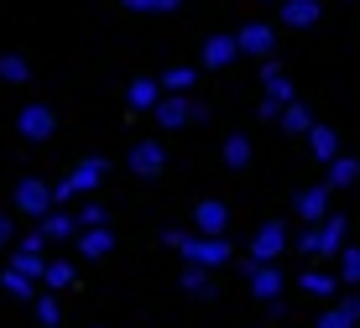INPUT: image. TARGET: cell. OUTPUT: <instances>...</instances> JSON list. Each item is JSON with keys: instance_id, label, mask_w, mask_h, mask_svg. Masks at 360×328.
Returning <instances> with one entry per match:
<instances>
[{"instance_id": "obj_1", "label": "cell", "mask_w": 360, "mask_h": 328, "mask_svg": "<svg viewBox=\"0 0 360 328\" xmlns=\"http://www.w3.org/2000/svg\"><path fill=\"white\" fill-rule=\"evenodd\" d=\"M162 245H172L188 266H204V271H214V266H230V240L225 235H183V230H162Z\"/></svg>"}, {"instance_id": "obj_2", "label": "cell", "mask_w": 360, "mask_h": 328, "mask_svg": "<svg viewBox=\"0 0 360 328\" xmlns=\"http://www.w3.org/2000/svg\"><path fill=\"white\" fill-rule=\"evenodd\" d=\"M345 245H350V219L345 214H329L324 224H308L292 240V250H303V256H345Z\"/></svg>"}, {"instance_id": "obj_3", "label": "cell", "mask_w": 360, "mask_h": 328, "mask_svg": "<svg viewBox=\"0 0 360 328\" xmlns=\"http://www.w3.org/2000/svg\"><path fill=\"white\" fill-rule=\"evenodd\" d=\"M105 172H110V162H105V157H84V162L68 172L63 183H53V193H58V209H63V204H73L79 193H94V188L105 183Z\"/></svg>"}, {"instance_id": "obj_4", "label": "cell", "mask_w": 360, "mask_h": 328, "mask_svg": "<svg viewBox=\"0 0 360 328\" xmlns=\"http://www.w3.org/2000/svg\"><path fill=\"white\" fill-rule=\"evenodd\" d=\"M11 204L27 214V219L42 224L47 214L58 209V193H53V183H42V178H21V183H16V193H11Z\"/></svg>"}, {"instance_id": "obj_5", "label": "cell", "mask_w": 360, "mask_h": 328, "mask_svg": "<svg viewBox=\"0 0 360 328\" xmlns=\"http://www.w3.org/2000/svg\"><path fill=\"white\" fill-rule=\"evenodd\" d=\"M282 250H292L288 224H282V219H266L262 230L251 235V261H256V266H277V256H282Z\"/></svg>"}, {"instance_id": "obj_6", "label": "cell", "mask_w": 360, "mask_h": 328, "mask_svg": "<svg viewBox=\"0 0 360 328\" xmlns=\"http://www.w3.org/2000/svg\"><path fill=\"white\" fill-rule=\"evenodd\" d=\"M53 131H58V115L47 105H21L16 110V136H21V141L42 146V141H53Z\"/></svg>"}, {"instance_id": "obj_7", "label": "cell", "mask_w": 360, "mask_h": 328, "mask_svg": "<svg viewBox=\"0 0 360 328\" xmlns=\"http://www.w3.org/2000/svg\"><path fill=\"white\" fill-rule=\"evenodd\" d=\"M329 193H334L329 183H314V188H303V193L292 198V214H297L303 224H324V219H329Z\"/></svg>"}, {"instance_id": "obj_8", "label": "cell", "mask_w": 360, "mask_h": 328, "mask_svg": "<svg viewBox=\"0 0 360 328\" xmlns=\"http://www.w3.org/2000/svg\"><path fill=\"white\" fill-rule=\"evenodd\" d=\"M235 58H240V37H230V32L204 37V47H198V63H204V68H230Z\"/></svg>"}, {"instance_id": "obj_9", "label": "cell", "mask_w": 360, "mask_h": 328, "mask_svg": "<svg viewBox=\"0 0 360 328\" xmlns=\"http://www.w3.org/2000/svg\"><path fill=\"white\" fill-rule=\"evenodd\" d=\"M126 167L136 172V178H157V172L167 167V151H162V141H136V146L126 151Z\"/></svg>"}, {"instance_id": "obj_10", "label": "cell", "mask_w": 360, "mask_h": 328, "mask_svg": "<svg viewBox=\"0 0 360 328\" xmlns=\"http://www.w3.org/2000/svg\"><path fill=\"white\" fill-rule=\"evenodd\" d=\"M235 37H240V53H245V58H262V63H271V47H277V32H271L266 21H245V27L235 32Z\"/></svg>"}, {"instance_id": "obj_11", "label": "cell", "mask_w": 360, "mask_h": 328, "mask_svg": "<svg viewBox=\"0 0 360 328\" xmlns=\"http://www.w3.org/2000/svg\"><path fill=\"white\" fill-rule=\"evenodd\" d=\"M324 21V6L319 0H282V27L288 32H314Z\"/></svg>"}, {"instance_id": "obj_12", "label": "cell", "mask_w": 360, "mask_h": 328, "mask_svg": "<svg viewBox=\"0 0 360 328\" xmlns=\"http://www.w3.org/2000/svg\"><path fill=\"white\" fill-rule=\"evenodd\" d=\"M193 230H198V235H225V230H230V204L204 198V204L193 209Z\"/></svg>"}, {"instance_id": "obj_13", "label": "cell", "mask_w": 360, "mask_h": 328, "mask_svg": "<svg viewBox=\"0 0 360 328\" xmlns=\"http://www.w3.org/2000/svg\"><path fill=\"white\" fill-rule=\"evenodd\" d=\"M303 141H308V151H314V162H324V167L345 157V151H340V131H334V125H324V120H319L314 131L303 136Z\"/></svg>"}, {"instance_id": "obj_14", "label": "cell", "mask_w": 360, "mask_h": 328, "mask_svg": "<svg viewBox=\"0 0 360 328\" xmlns=\"http://www.w3.org/2000/svg\"><path fill=\"white\" fill-rule=\"evenodd\" d=\"M245 282H251V292L271 308V302H282V287H288V276H282V266H256Z\"/></svg>"}, {"instance_id": "obj_15", "label": "cell", "mask_w": 360, "mask_h": 328, "mask_svg": "<svg viewBox=\"0 0 360 328\" xmlns=\"http://www.w3.org/2000/svg\"><path fill=\"white\" fill-rule=\"evenodd\" d=\"M262 89H266V99H271L277 110H288L292 99H297V94H292V79L277 68V63H262Z\"/></svg>"}, {"instance_id": "obj_16", "label": "cell", "mask_w": 360, "mask_h": 328, "mask_svg": "<svg viewBox=\"0 0 360 328\" xmlns=\"http://www.w3.org/2000/svg\"><path fill=\"white\" fill-rule=\"evenodd\" d=\"M126 99H131V110H146V115H157V105L167 99V89H162V79H131Z\"/></svg>"}, {"instance_id": "obj_17", "label": "cell", "mask_w": 360, "mask_h": 328, "mask_svg": "<svg viewBox=\"0 0 360 328\" xmlns=\"http://www.w3.org/2000/svg\"><path fill=\"white\" fill-rule=\"evenodd\" d=\"M292 287H297V292H303V297H319V302H329V297L340 292L345 282H340V276H329V271H314V266H308V271L297 276Z\"/></svg>"}, {"instance_id": "obj_18", "label": "cell", "mask_w": 360, "mask_h": 328, "mask_svg": "<svg viewBox=\"0 0 360 328\" xmlns=\"http://www.w3.org/2000/svg\"><path fill=\"white\" fill-rule=\"evenodd\" d=\"M73 245H79L84 261H105L110 250H115V230H110V224H105V230H79V240H73Z\"/></svg>"}, {"instance_id": "obj_19", "label": "cell", "mask_w": 360, "mask_h": 328, "mask_svg": "<svg viewBox=\"0 0 360 328\" xmlns=\"http://www.w3.org/2000/svg\"><path fill=\"white\" fill-rule=\"evenodd\" d=\"M188 120H193V99L167 94L162 105H157V125H162V131H178V125H188Z\"/></svg>"}, {"instance_id": "obj_20", "label": "cell", "mask_w": 360, "mask_h": 328, "mask_svg": "<svg viewBox=\"0 0 360 328\" xmlns=\"http://www.w3.org/2000/svg\"><path fill=\"white\" fill-rule=\"evenodd\" d=\"M178 287H183V292H188L193 302H209V297L219 292V287H214V276H209L204 266H183V276H178Z\"/></svg>"}, {"instance_id": "obj_21", "label": "cell", "mask_w": 360, "mask_h": 328, "mask_svg": "<svg viewBox=\"0 0 360 328\" xmlns=\"http://www.w3.org/2000/svg\"><path fill=\"white\" fill-rule=\"evenodd\" d=\"M47 240H79V214H68V209H53L42 224H37Z\"/></svg>"}, {"instance_id": "obj_22", "label": "cell", "mask_w": 360, "mask_h": 328, "mask_svg": "<svg viewBox=\"0 0 360 328\" xmlns=\"http://www.w3.org/2000/svg\"><path fill=\"white\" fill-rule=\"evenodd\" d=\"M251 136H240V131H230L225 136V146H219V157H225V167H235V172H240V167H251Z\"/></svg>"}, {"instance_id": "obj_23", "label": "cell", "mask_w": 360, "mask_h": 328, "mask_svg": "<svg viewBox=\"0 0 360 328\" xmlns=\"http://www.w3.org/2000/svg\"><path fill=\"white\" fill-rule=\"evenodd\" d=\"M277 125H282V131H292V136H308V131H314L319 120H314V110H308L303 99H292V105L282 110V120H277Z\"/></svg>"}, {"instance_id": "obj_24", "label": "cell", "mask_w": 360, "mask_h": 328, "mask_svg": "<svg viewBox=\"0 0 360 328\" xmlns=\"http://www.w3.org/2000/svg\"><path fill=\"white\" fill-rule=\"evenodd\" d=\"M193 84H198V68H188V63H178V68L162 73V89H167V94H183V99H188Z\"/></svg>"}, {"instance_id": "obj_25", "label": "cell", "mask_w": 360, "mask_h": 328, "mask_svg": "<svg viewBox=\"0 0 360 328\" xmlns=\"http://www.w3.org/2000/svg\"><path fill=\"white\" fill-rule=\"evenodd\" d=\"M0 84H32V63L21 53H0Z\"/></svg>"}, {"instance_id": "obj_26", "label": "cell", "mask_w": 360, "mask_h": 328, "mask_svg": "<svg viewBox=\"0 0 360 328\" xmlns=\"http://www.w3.org/2000/svg\"><path fill=\"white\" fill-rule=\"evenodd\" d=\"M0 287H6V292L16 297V302H37V282H32V276H21L16 266H6V276H0Z\"/></svg>"}, {"instance_id": "obj_27", "label": "cell", "mask_w": 360, "mask_h": 328, "mask_svg": "<svg viewBox=\"0 0 360 328\" xmlns=\"http://www.w3.org/2000/svg\"><path fill=\"white\" fill-rule=\"evenodd\" d=\"M355 183H360V162L355 157L329 162V188H355Z\"/></svg>"}, {"instance_id": "obj_28", "label": "cell", "mask_w": 360, "mask_h": 328, "mask_svg": "<svg viewBox=\"0 0 360 328\" xmlns=\"http://www.w3.org/2000/svg\"><path fill=\"white\" fill-rule=\"evenodd\" d=\"M73 276H79V271H73V261H47V276H42V282H47V292H68Z\"/></svg>"}, {"instance_id": "obj_29", "label": "cell", "mask_w": 360, "mask_h": 328, "mask_svg": "<svg viewBox=\"0 0 360 328\" xmlns=\"http://www.w3.org/2000/svg\"><path fill=\"white\" fill-rule=\"evenodd\" d=\"M355 323H360V318L345 308V302H334V308H324V313L314 318V328H355Z\"/></svg>"}, {"instance_id": "obj_30", "label": "cell", "mask_w": 360, "mask_h": 328, "mask_svg": "<svg viewBox=\"0 0 360 328\" xmlns=\"http://www.w3.org/2000/svg\"><path fill=\"white\" fill-rule=\"evenodd\" d=\"M11 266H16L21 276H32V282H42V276H47V261L37 256V250H16V256H11Z\"/></svg>"}, {"instance_id": "obj_31", "label": "cell", "mask_w": 360, "mask_h": 328, "mask_svg": "<svg viewBox=\"0 0 360 328\" xmlns=\"http://www.w3.org/2000/svg\"><path fill=\"white\" fill-rule=\"evenodd\" d=\"M32 308H37V323H42V328H58V323H63V308H58V292H42V297L32 302Z\"/></svg>"}, {"instance_id": "obj_32", "label": "cell", "mask_w": 360, "mask_h": 328, "mask_svg": "<svg viewBox=\"0 0 360 328\" xmlns=\"http://www.w3.org/2000/svg\"><path fill=\"white\" fill-rule=\"evenodd\" d=\"M340 282H345V287H360V245H345V256H340Z\"/></svg>"}, {"instance_id": "obj_33", "label": "cell", "mask_w": 360, "mask_h": 328, "mask_svg": "<svg viewBox=\"0 0 360 328\" xmlns=\"http://www.w3.org/2000/svg\"><path fill=\"white\" fill-rule=\"evenodd\" d=\"M120 6H126V11H152V16H172L183 0H120Z\"/></svg>"}, {"instance_id": "obj_34", "label": "cell", "mask_w": 360, "mask_h": 328, "mask_svg": "<svg viewBox=\"0 0 360 328\" xmlns=\"http://www.w3.org/2000/svg\"><path fill=\"white\" fill-rule=\"evenodd\" d=\"M105 224H110L105 204H84V209H79V230H105Z\"/></svg>"}, {"instance_id": "obj_35", "label": "cell", "mask_w": 360, "mask_h": 328, "mask_svg": "<svg viewBox=\"0 0 360 328\" xmlns=\"http://www.w3.org/2000/svg\"><path fill=\"white\" fill-rule=\"evenodd\" d=\"M47 245H53V240H47L42 230H32V235H21V245H16V250H37V256H42Z\"/></svg>"}, {"instance_id": "obj_36", "label": "cell", "mask_w": 360, "mask_h": 328, "mask_svg": "<svg viewBox=\"0 0 360 328\" xmlns=\"http://www.w3.org/2000/svg\"><path fill=\"white\" fill-rule=\"evenodd\" d=\"M6 245H16V219L0 209V250H6Z\"/></svg>"}, {"instance_id": "obj_37", "label": "cell", "mask_w": 360, "mask_h": 328, "mask_svg": "<svg viewBox=\"0 0 360 328\" xmlns=\"http://www.w3.org/2000/svg\"><path fill=\"white\" fill-rule=\"evenodd\" d=\"M256 115H262V120H282V110L271 105V99H262V105H256Z\"/></svg>"}, {"instance_id": "obj_38", "label": "cell", "mask_w": 360, "mask_h": 328, "mask_svg": "<svg viewBox=\"0 0 360 328\" xmlns=\"http://www.w3.org/2000/svg\"><path fill=\"white\" fill-rule=\"evenodd\" d=\"M340 302H345V308H350L355 318H360V292H350V297H340Z\"/></svg>"}, {"instance_id": "obj_39", "label": "cell", "mask_w": 360, "mask_h": 328, "mask_svg": "<svg viewBox=\"0 0 360 328\" xmlns=\"http://www.w3.org/2000/svg\"><path fill=\"white\" fill-rule=\"evenodd\" d=\"M0 292H6V287H0Z\"/></svg>"}]
</instances>
